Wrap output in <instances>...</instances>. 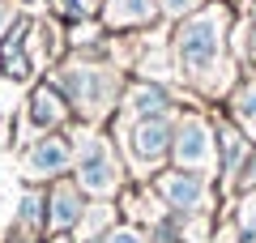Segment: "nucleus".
Masks as SVG:
<instances>
[{
	"instance_id": "nucleus-1",
	"label": "nucleus",
	"mask_w": 256,
	"mask_h": 243,
	"mask_svg": "<svg viewBox=\"0 0 256 243\" xmlns=\"http://www.w3.org/2000/svg\"><path fill=\"white\" fill-rule=\"evenodd\" d=\"M226 4H205L196 9L180 30H175V60L192 81L210 77L222 64V43H226Z\"/></svg>"
},
{
	"instance_id": "nucleus-2",
	"label": "nucleus",
	"mask_w": 256,
	"mask_h": 243,
	"mask_svg": "<svg viewBox=\"0 0 256 243\" xmlns=\"http://www.w3.org/2000/svg\"><path fill=\"white\" fill-rule=\"evenodd\" d=\"M171 154H175V166L180 171H214L218 166V145H214V128L205 124L201 116H184L175 124V141H171Z\"/></svg>"
},
{
	"instance_id": "nucleus-3",
	"label": "nucleus",
	"mask_w": 256,
	"mask_h": 243,
	"mask_svg": "<svg viewBox=\"0 0 256 243\" xmlns=\"http://www.w3.org/2000/svg\"><path fill=\"white\" fill-rule=\"evenodd\" d=\"M60 90H64V98L68 102H77V107L86 111V116H94V111H107L111 102H116V77H111L107 68H68V72H60Z\"/></svg>"
},
{
	"instance_id": "nucleus-4",
	"label": "nucleus",
	"mask_w": 256,
	"mask_h": 243,
	"mask_svg": "<svg viewBox=\"0 0 256 243\" xmlns=\"http://www.w3.org/2000/svg\"><path fill=\"white\" fill-rule=\"evenodd\" d=\"M77 184L94 196H111L120 184L116 158H111V145L98 141V136H86L82 150H77Z\"/></svg>"
},
{
	"instance_id": "nucleus-5",
	"label": "nucleus",
	"mask_w": 256,
	"mask_h": 243,
	"mask_svg": "<svg viewBox=\"0 0 256 243\" xmlns=\"http://www.w3.org/2000/svg\"><path fill=\"white\" fill-rule=\"evenodd\" d=\"M171 141H175V120H171V116L132 120V132H128V154H132L141 166H154L158 158H166Z\"/></svg>"
},
{
	"instance_id": "nucleus-6",
	"label": "nucleus",
	"mask_w": 256,
	"mask_h": 243,
	"mask_svg": "<svg viewBox=\"0 0 256 243\" xmlns=\"http://www.w3.org/2000/svg\"><path fill=\"white\" fill-rule=\"evenodd\" d=\"M154 188L171 209H184V214L210 205V188L201 184V175H192V171H162L154 180Z\"/></svg>"
},
{
	"instance_id": "nucleus-7",
	"label": "nucleus",
	"mask_w": 256,
	"mask_h": 243,
	"mask_svg": "<svg viewBox=\"0 0 256 243\" xmlns=\"http://www.w3.org/2000/svg\"><path fill=\"white\" fill-rule=\"evenodd\" d=\"M68 162H73V145L64 136H43L22 158V171H26V180H56V175L68 171Z\"/></svg>"
},
{
	"instance_id": "nucleus-8",
	"label": "nucleus",
	"mask_w": 256,
	"mask_h": 243,
	"mask_svg": "<svg viewBox=\"0 0 256 243\" xmlns=\"http://www.w3.org/2000/svg\"><path fill=\"white\" fill-rule=\"evenodd\" d=\"M162 18L158 0H102V26L107 30H146Z\"/></svg>"
},
{
	"instance_id": "nucleus-9",
	"label": "nucleus",
	"mask_w": 256,
	"mask_h": 243,
	"mask_svg": "<svg viewBox=\"0 0 256 243\" xmlns=\"http://www.w3.org/2000/svg\"><path fill=\"white\" fill-rule=\"evenodd\" d=\"M86 214V200H82V188L77 184H56L47 192V226L52 230H73Z\"/></svg>"
},
{
	"instance_id": "nucleus-10",
	"label": "nucleus",
	"mask_w": 256,
	"mask_h": 243,
	"mask_svg": "<svg viewBox=\"0 0 256 243\" xmlns=\"http://www.w3.org/2000/svg\"><path fill=\"white\" fill-rule=\"evenodd\" d=\"M128 116L132 120H150V116H171V94L154 81H132V90L124 98Z\"/></svg>"
},
{
	"instance_id": "nucleus-11",
	"label": "nucleus",
	"mask_w": 256,
	"mask_h": 243,
	"mask_svg": "<svg viewBox=\"0 0 256 243\" xmlns=\"http://www.w3.org/2000/svg\"><path fill=\"white\" fill-rule=\"evenodd\" d=\"M64 116H68V107H64V94H56L52 86H34V94H30V107H26V124L43 132V128H56Z\"/></svg>"
},
{
	"instance_id": "nucleus-12",
	"label": "nucleus",
	"mask_w": 256,
	"mask_h": 243,
	"mask_svg": "<svg viewBox=\"0 0 256 243\" xmlns=\"http://www.w3.org/2000/svg\"><path fill=\"white\" fill-rule=\"evenodd\" d=\"M222 171H226V180H235L239 171H244V162L252 158V150H248V141H244V132L239 128H230V124H222Z\"/></svg>"
},
{
	"instance_id": "nucleus-13",
	"label": "nucleus",
	"mask_w": 256,
	"mask_h": 243,
	"mask_svg": "<svg viewBox=\"0 0 256 243\" xmlns=\"http://www.w3.org/2000/svg\"><path fill=\"white\" fill-rule=\"evenodd\" d=\"M43 222H47V196H43V192H30V196H22V226L38 230Z\"/></svg>"
},
{
	"instance_id": "nucleus-14",
	"label": "nucleus",
	"mask_w": 256,
	"mask_h": 243,
	"mask_svg": "<svg viewBox=\"0 0 256 243\" xmlns=\"http://www.w3.org/2000/svg\"><path fill=\"white\" fill-rule=\"evenodd\" d=\"M235 116L244 120V124H256V77H248L235 90Z\"/></svg>"
},
{
	"instance_id": "nucleus-15",
	"label": "nucleus",
	"mask_w": 256,
	"mask_h": 243,
	"mask_svg": "<svg viewBox=\"0 0 256 243\" xmlns=\"http://www.w3.org/2000/svg\"><path fill=\"white\" fill-rule=\"evenodd\" d=\"M196 9H205V0H158L162 18H192Z\"/></svg>"
},
{
	"instance_id": "nucleus-16",
	"label": "nucleus",
	"mask_w": 256,
	"mask_h": 243,
	"mask_svg": "<svg viewBox=\"0 0 256 243\" xmlns=\"http://www.w3.org/2000/svg\"><path fill=\"white\" fill-rule=\"evenodd\" d=\"M239 226H244V239L256 243V192L244 196V205H239Z\"/></svg>"
},
{
	"instance_id": "nucleus-17",
	"label": "nucleus",
	"mask_w": 256,
	"mask_h": 243,
	"mask_svg": "<svg viewBox=\"0 0 256 243\" xmlns=\"http://www.w3.org/2000/svg\"><path fill=\"white\" fill-rule=\"evenodd\" d=\"M22 9H18V0H0V43L13 34V26H18Z\"/></svg>"
},
{
	"instance_id": "nucleus-18",
	"label": "nucleus",
	"mask_w": 256,
	"mask_h": 243,
	"mask_svg": "<svg viewBox=\"0 0 256 243\" xmlns=\"http://www.w3.org/2000/svg\"><path fill=\"white\" fill-rule=\"evenodd\" d=\"M56 13H60L68 26H77V22L86 18V0H56Z\"/></svg>"
},
{
	"instance_id": "nucleus-19",
	"label": "nucleus",
	"mask_w": 256,
	"mask_h": 243,
	"mask_svg": "<svg viewBox=\"0 0 256 243\" xmlns=\"http://www.w3.org/2000/svg\"><path fill=\"white\" fill-rule=\"evenodd\" d=\"M239 47H244V60L256 64V18L244 26V34H239Z\"/></svg>"
},
{
	"instance_id": "nucleus-20",
	"label": "nucleus",
	"mask_w": 256,
	"mask_h": 243,
	"mask_svg": "<svg viewBox=\"0 0 256 243\" xmlns=\"http://www.w3.org/2000/svg\"><path fill=\"white\" fill-rule=\"evenodd\" d=\"M102 243H146V234H141V230H132V226H116V230H111Z\"/></svg>"
},
{
	"instance_id": "nucleus-21",
	"label": "nucleus",
	"mask_w": 256,
	"mask_h": 243,
	"mask_svg": "<svg viewBox=\"0 0 256 243\" xmlns=\"http://www.w3.org/2000/svg\"><path fill=\"white\" fill-rule=\"evenodd\" d=\"M248 184L256 188V150H252V171H248Z\"/></svg>"
},
{
	"instance_id": "nucleus-22",
	"label": "nucleus",
	"mask_w": 256,
	"mask_h": 243,
	"mask_svg": "<svg viewBox=\"0 0 256 243\" xmlns=\"http://www.w3.org/2000/svg\"><path fill=\"white\" fill-rule=\"evenodd\" d=\"M252 18H256V4H252Z\"/></svg>"
}]
</instances>
